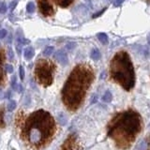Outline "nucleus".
I'll return each mask as SVG.
<instances>
[{"label":"nucleus","mask_w":150,"mask_h":150,"mask_svg":"<svg viewBox=\"0 0 150 150\" xmlns=\"http://www.w3.org/2000/svg\"><path fill=\"white\" fill-rule=\"evenodd\" d=\"M93 69L87 64H79L70 72L61 91L64 105L70 111L78 110L94 81Z\"/></svg>","instance_id":"1"},{"label":"nucleus","mask_w":150,"mask_h":150,"mask_svg":"<svg viewBox=\"0 0 150 150\" xmlns=\"http://www.w3.org/2000/svg\"><path fill=\"white\" fill-rule=\"evenodd\" d=\"M55 121L45 110H38L27 117L22 127V139L30 146L40 149L48 144L55 133Z\"/></svg>","instance_id":"2"},{"label":"nucleus","mask_w":150,"mask_h":150,"mask_svg":"<svg viewBox=\"0 0 150 150\" xmlns=\"http://www.w3.org/2000/svg\"><path fill=\"white\" fill-rule=\"evenodd\" d=\"M142 130V117L134 110L117 114L108 125L107 134L120 149H127L133 144Z\"/></svg>","instance_id":"3"},{"label":"nucleus","mask_w":150,"mask_h":150,"mask_svg":"<svg viewBox=\"0 0 150 150\" xmlns=\"http://www.w3.org/2000/svg\"><path fill=\"white\" fill-rule=\"evenodd\" d=\"M110 76L112 81L117 83L127 91L134 87L136 82L134 67L129 54L126 51L118 52L112 58Z\"/></svg>","instance_id":"4"},{"label":"nucleus","mask_w":150,"mask_h":150,"mask_svg":"<svg viewBox=\"0 0 150 150\" xmlns=\"http://www.w3.org/2000/svg\"><path fill=\"white\" fill-rule=\"evenodd\" d=\"M55 65L50 60L39 59L35 66V77L42 86H50L54 82Z\"/></svg>","instance_id":"5"},{"label":"nucleus","mask_w":150,"mask_h":150,"mask_svg":"<svg viewBox=\"0 0 150 150\" xmlns=\"http://www.w3.org/2000/svg\"><path fill=\"white\" fill-rule=\"evenodd\" d=\"M38 6L40 13L44 17H50L54 14V9L48 0H38Z\"/></svg>","instance_id":"6"},{"label":"nucleus","mask_w":150,"mask_h":150,"mask_svg":"<svg viewBox=\"0 0 150 150\" xmlns=\"http://www.w3.org/2000/svg\"><path fill=\"white\" fill-rule=\"evenodd\" d=\"M61 150H80L76 134H70L61 146Z\"/></svg>","instance_id":"7"},{"label":"nucleus","mask_w":150,"mask_h":150,"mask_svg":"<svg viewBox=\"0 0 150 150\" xmlns=\"http://www.w3.org/2000/svg\"><path fill=\"white\" fill-rule=\"evenodd\" d=\"M54 56L55 60L57 61V62H59L61 65H63V66H66L69 62L67 54H66L65 52L62 51V50H58L57 52H55Z\"/></svg>","instance_id":"8"},{"label":"nucleus","mask_w":150,"mask_h":150,"mask_svg":"<svg viewBox=\"0 0 150 150\" xmlns=\"http://www.w3.org/2000/svg\"><path fill=\"white\" fill-rule=\"evenodd\" d=\"M5 61V53L3 51H0V84L4 82V71H3V64Z\"/></svg>","instance_id":"9"},{"label":"nucleus","mask_w":150,"mask_h":150,"mask_svg":"<svg viewBox=\"0 0 150 150\" xmlns=\"http://www.w3.org/2000/svg\"><path fill=\"white\" fill-rule=\"evenodd\" d=\"M35 55V50L33 47H27L23 51V56L26 60H31Z\"/></svg>","instance_id":"10"},{"label":"nucleus","mask_w":150,"mask_h":150,"mask_svg":"<svg viewBox=\"0 0 150 150\" xmlns=\"http://www.w3.org/2000/svg\"><path fill=\"white\" fill-rule=\"evenodd\" d=\"M54 3L61 8H68L72 4L74 0H54Z\"/></svg>","instance_id":"11"},{"label":"nucleus","mask_w":150,"mask_h":150,"mask_svg":"<svg viewBox=\"0 0 150 150\" xmlns=\"http://www.w3.org/2000/svg\"><path fill=\"white\" fill-rule=\"evenodd\" d=\"M97 38L102 44H107L108 43V36H107V34H105V33H103V32L98 33Z\"/></svg>","instance_id":"12"},{"label":"nucleus","mask_w":150,"mask_h":150,"mask_svg":"<svg viewBox=\"0 0 150 150\" xmlns=\"http://www.w3.org/2000/svg\"><path fill=\"white\" fill-rule=\"evenodd\" d=\"M16 40L18 41L19 45H25V44H28L30 42L29 40H27V39H25V38H23V35H20V34H17Z\"/></svg>","instance_id":"13"},{"label":"nucleus","mask_w":150,"mask_h":150,"mask_svg":"<svg viewBox=\"0 0 150 150\" xmlns=\"http://www.w3.org/2000/svg\"><path fill=\"white\" fill-rule=\"evenodd\" d=\"M90 56L93 60H98L100 58V52L98 51V49H93L90 53Z\"/></svg>","instance_id":"14"},{"label":"nucleus","mask_w":150,"mask_h":150,"mask_svg":"<svg viewBox=\"0 0 150 150\" xmlns=\"http://www.w3.org/2000/svg\"><path fill=\"white\" fill-rule=\"evenodd\" d=\"M112 93H111V91L107 90V91L104 93V95H103V97H102V100L104 101V102L109 103V102L112 101Z\"/></svg>","instance_id":"15"},{"label":"nucleus","mask_w":150,"mask_h":150,"mask_svg":"<svg viewBox=\"0 0 150 150\" xmlns=\"http://www.w3.org/2000/svg\"><path fill=\"white\" fill-rule=\"evenodd\" d=\"M17 106V103L15 100H11L8 102V105H7V109L8 112H13L14 110H15V108Z\"/></svg>","instance_id":"16"},{"label":"nucleus","mask_w":150,"mask_h":150,"mask_svg":"<svg viewBox=\"0 0 150 150\" xmlns=\"http://www.w3.org/2000/svg\"><path fill=\"white\" fill-rule=\"evenodd\" d=\"M54 47L53 46H47L46 48L43 50V55L44 56H49V55H51L52 54H53V52H54Z\"/></svg>","instance_id":"17"},{"label":"nucleus","mask_w":150,"mask_h":150,"mask_svg":"<svg viewBox=\"0 0 150 150\" xmlns=\"http://www.w3.org/2000/svg\"><path fill=\"white\" fill-rule=\"evenodd\" d=\"M35 4L33 3V2H28L27 5H26V11L27 13H33L35 11Z\"/></svg>","instance_id":"18"},{"label":"nucleus","mask_w":150,"mask_h":150,"mask_svg":"<svg viewBox=\"0 0 150 150\" xmlns=\"http://www.w3.org/2000/svg\"><path fill=\"white\" fill-rule=\"evenodd\" d=\"M19 86H20V84L17 83V77L16 76H12V78H11V87H12V89H13V90L18 91L19 90Z\"/></svg>","instance_id":"19"},{"label":"nucleus","mask_w":150,"mask_h":150,"mask_svg":"<svg viewBox=\"0 0 150 150\" xmlns=\"http://www.w3.org/2000/svg\"><path fill=\"white\" fill-rule=\"evenodd\" d=\"M4 111L3 108H0V129H3L5 127V123H4Z\"/></svg>","instance_id":"20"},{"label":"nucleus","mask_w":150,"mask_h":150,"mask_svg":"<svg viewBox=\"0 0 150 150\" xmlns=\"http://www.w3.org/2000/svg\"><path fill=\"white\" fill-rule=\"evenodd\" d=\"M19 76H20V79L22 80V81L25 80V69H23V66H20V67H19Z\"/></svg>","instance_id":"21"},{"label":"nucleus","mask_w":150,"mask_h":150,"mask_svg":"<svg viewBox=\"0 0 150 150\" xmlns=\"http://www.w3.org/2000/svg\"><path fill=\"white\" fill-rule=\"evenodd\" d=\"M7 5L5 2H0V13L4 14L7 12Z\"/></svg>","instance_id":"22"},{"label":"nucleus","mask_w":150,"mask_h":150,"mask_svg":"<svg viewBox=\"0 0 150 150\" xmlns=\"http://www.w3.org/2000/svg\"><path fill=\"white\" fill-rule=\"evenodd\" d=\"M107 9V8H102L100 11H98V12H96L95 14H93V16H92V18H98V17H100V16H101L103 13L105 12V11Z\"/></svg>","instance_id":"23"},{"label":"nucleus","mask_w":150,"mask_h":150,"mask_svg":"<svg viewBox=\"0 0 150 150\" xmlns=\"http://www.w3.org/2000/svg\"><path fill=\"white\" fill-rule=\"evenodd\" d=\"M58 118H59V121L60 123L62 125H65L66 124V118H65V115L63 112H60V114L58 115Z\"/></svg>","instance_id":"24"},{"label":"nucleus","mask_w":150,"mask_h":150,"mask_svg":"<svg viewBox=\"0 0 150 150\" xmlns=\"http://www.w3.org/2000/svg\"><path fill=\"white\" fill-rule=\"evenodd\" d=\"M75 47H76V43H75V42H69V43H68L67 45H66V48H67L69 51L73 50Z\"/></svg>","instance_id":"25"},{"label":"nucleus","mask_w":150,"mask_h":150,"mask_svg":"<svg viewBox=\"0 0 150 150\" xmlns=\"http://www.w3.org/2000/svg\"><path fill=\"white\" fill-rule=\"evenodd\" d=\"M125 1V0H115L114 1V7L115 8H118V7H120L122 4H123V2Z\"/></svg>","instance_id":"26"},{"label":"nucleus","mask_w":150,"mask_h":150,"mask_svg":"<svg viewBox=\"0 0 150 150\" xmlns=\"http://www.w3.org/2000/svg\"><path fill=\"white\" fill-rule=\"evenodd\" d=\"M5 69H6L8 73H12L13 72V67L11 64H7L6 66H5Z\"/></svg>","instance_id":"27"},{"label":"nucleus","mask_w":150,"mask_h":150,"mask_svg":"<svg viewBox=\"0 0 150 150\" xmlns=\"http://www.w3.org/2000/svg\"><path fill=\"white\" fill-rule=\"evenodd\" d=\"M7 35V30L6 29H0V40L4 39Z\"/></svg>","instance_id":"28"},{"label":"nucleus","mask_w":150,"mask_h":150,"mask_svg":"<svg viewBox=\"0 0 150 150\" xmlns=\"http://www.w3.org/2000/svg\"><path fill=\"white\" fill-rule=\"evenodd\" d=\"M8 58H9V60H12L13 59V52H12V50H11V47H8Z\"/></svg>","instance_id":"29"},{"label":"nucleus","mask_w":150,"mask_h":150,"mask_svg":"<svg viewBox=\"0 0 150 150\" xmlns=\"http://www.w3.org/2000/svg\"><path fill=\"white\" fill-rule=\"evenodd\" d=\"M17 4H18V1H13V2L11 3V11H13V9L16 8Z\"/></svg>","instance_id":"30"},{"label":"nucleus","mask_w":150,"mask_h":150,"mask_svg":"<svg viewBox=\"0 0 150 150\" xmlns=\"http://www.w3.org/2000/svg\"><path fill=\"white\" fill-rule=\"evenodd\" d=\"M97 101V96L93 95V98H91V103H95Z\"/></svg>","instance_id":"31"},{"label":"nucleus","mask_w":150,"mask_h":150,"mask_svg":"<svg viewBox=\"0 0 150 150\" xmlns=\"http://www.w3.org/2000/svg\"><path fill=\"white\" fill-rule=\"evenodd\" d=\"M11 91H8L7 93H6V98H11Z\"/></svg>","instance_id":"32"},{"label":"nucleus","mask_w":150,"mask_h":150,"mask_svg":"<svg viewBox=\"0 0 150 150\" xmlns=\"http://www.w3.org/2000/svg\"><path fill=\"white\" fill-rule=\"evenodd\" d=\"M5 96H4V94H3V92L1 91V90H0V98H3Z\"/></svg>","instance_id":"33"},{"label":"nucleus","mask_w":150,"mask_h":150,"mask_svg":"<svg viewBox=\"0 0 150 150\" xmlns=\"http://www.w3.org/2000/svg\"><path fill=\"white\" fill-rule=\"evenodd\" d=\"M147 42H148V44L150 45V34L147 36Z\"/></svg>","instance_id":"34"},{"label":"nucleus","mask_w":150,"mask_h":150,"mask_svg":"<svg viewBox=\"0 0 150 150\" xmlns=\"http://www.w3.org/2000/svg\"><path fill=\"white\" fill-rule=\"evenodd\" d=\"M14 1H18V0H14Z\"/></svg>","instance_id":"35"},{"label":"nucleus","mask_w":150,"mask_h":150,"mask_svg":"<svg viewBox=\"0 0 150 150\" xmlns=\"http://www.w3.org/2000/svg\"><path fill=\"white\" fill-rule=\"evenodd\" d=\"M148 1H149V2H150V0H148Z\"/></svg>","instance_id":"36"}]
</instances>
